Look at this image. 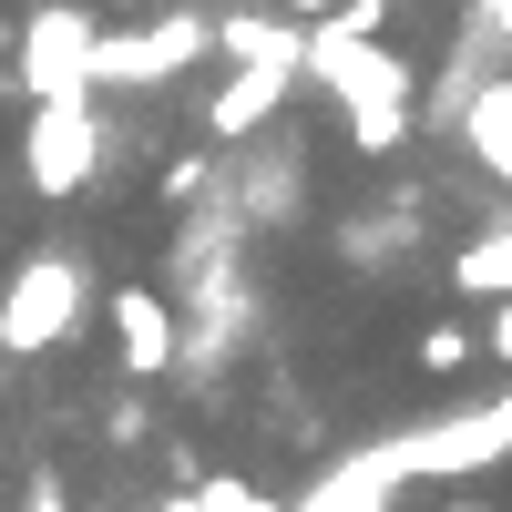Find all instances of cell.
I'll use <instances>...</instances> for the list:
<instances>
[{
  "mask_svg": "<svg viewBox=\"0 0 512 512\" xmlns=\"http://www.w3.org/2000/svg\"><path fill=\"white\" fill-rule=\"evenodd\" d=\"M297 72H318L328 93H338L359 154H400L410 144V103H420L410 52H390V41H338L328 21H308V31H297Z\"/></svg>",
  "mask_w": 512,
  "mask_h": 512,
  "instance_id": "obj_1",
  "label": "cell"
},
{
  "mask_svg": "<svg viewBox=\"0 0 512 512\" xmlns=\"http://www.w3.org/2000/svg\"><path fill=\"white\" fill-rule=\"evenodd\" d=\"M82 318H93V277H82L72 246H31L11 287H0V349L11 359H41V349H72Z\"/></svg>",
  "mask_w": 512,
  "mask_h": 512,
  "instance_id": "obj_2",
  "label": "cell"
},
{
  "mask_svg": "<svg viewBox=\"0 0 512 512\" xmlns=\"http://www.w3.org/2000/svg\"><path fill=\"white\" fill-rule=\"evenodd\" d=\"M93 0H41V11L21 21L11 41V82L31 103H93V82H82V62H93Z\"/></svg>",
  "mask_w": 512,
  "mask_h": 512,
  "instance_id": "obj_3",
  "label": "cell"
},
{
  "mask_svg": "<svg viewBox=\"0 0 512 512\" xmlns=\"http://www.w3.org/2000/svg\"><path fill=\"white\" fill-rule=\"evenodd\" d=\"M216 52V21L195 11H164L154 31H93V62H82V82L93 93H154V82H175L185 62Z\"/></svg>",
  "mask_w": 512,
  "mask_h": 512,
  "instance_id": "obj_4",
  "label": "cell"
},
{
  "mask_svg": "<svg viewBox=\"0 0 512 512\" xmlns=\"http://www.w3.org/2000/svg\"><path fill=\"white\" fill-rule=\"evenodd\" d=\"M492 461H512V379L482 410H441L420 431H400V472L410 482H461V472H492Z\"/></svg>",
  "mask_w": 512,
  "mask_h": 512,
  "instance_id": "obj_5",
  "label": "cell"
},
{
  "mask_svg": "<svg viewBox=\"0 0 512 512\" xmlns=\"http://www.w3.org/2000/svg\"><path fill=\"white\" fill-rule=\"evenodd\" d=\"M21 175H31V195H82L103 175V123H93V103H31V123H21Z\"/></svg>",
  "mask_w": 512,
  "mask_h": 512,
  "instance_id": "obj_6",
  "label": "cell"
},
{
  "mask_svg": "<svg viewBox=\"0 0 512 512\" xmlns=\"http://www.w3.org/2000/svg\"><path fill=\"white\" fill-rule=\"evenodd\" d=\"M410 492V472H400V441H359V451H338L328 472L297 492L287 512H390Z\"/></svg>",
  "mask_w": 512,
  "mask_h": 512,
  "instance_id": "obj_7",
  "label": "cell"
},
{
  "mask_svg": "<svg viewBox=\"0 0 512 512\" xmlns=\"http://www.w3.org/2000/svg\"><path fill=\"white\" fill-rule=\"evenodd\" d=\"M103 328H113V359L134 369V379H164L175 349H185V328H175V308H164L154 287H113L103 297Z\"/></svg>",
  "mask_w": 512,
  "mask_h": 512,
  "instance_id": "obj_8",
  "label": "cell"
},
{
  "mask_svg": "<svg viewBox=\"0 0 512 512\" xmlns=\"http://www.w3.org/2000/svg\"><path fill=\"white\" fill-rule=\"evenodd\" d=\"M287 82H297V72H226L216 93H205V134H216V144L267 134V123L287 113Z\"/></svg>",
  "mask_w": 512,
  "mask_h": 512,
  "instance_id": "obj_9",
  "label": "cell"
},
{
  "mask_svg": "<svg viewBox=\"0 0 512 512\" xmlns=\"http://www.w3.org/2000/svg\"><path fill=\"white\" fill-rule=\"evenodd\" d=\"M461 154H472L482 175L512 185V72H492V82L461 93Z\"/></svg>",
  "mask_w": 512,
  "mask_h": 512,
  "instance_id": "obj_10",
  "label": "cell"
},
{
  "mask_svg": "<svg viewBox=\"0 0 512 512\" xmlns=\"http://www.w3.org/2000/svg\"><path fill=\"white\" fill-rule=\"evenodd\" d=\"M216 52H226L236 72H297V21L236 11V21H216Z\"/></svg>",
  "mask_w": 512,
  "mask_h": 512,
  "instance_id": "obj_11",
  "label": "cell"
},
{
  "mask_svg": "<svg viewBox=\"0 0 512 512\" xmlns=\"http://www.w3.org/2000/svg\"><path fill=\"white\" fill-rule=\"evenodd\" d=\"M472 349H482V328H461V318H431V328H420V369H431V379H451V369H472Z\"/></svg>",
  "mask_w": 512,
  "mask_h": 512,
  "instance_id": "obj_12",
  "label": "cell"
},
{
  "mask_svg": "<svg viewBox=\"0 0 512 512\" xmlns=\"http://www.w3.org/2000/svg\"><path fill=\"white\" fill-rule=\"evenodd\" d=\"M195 512H287V502H277V492H256V482H236V472H226V482H195Z\"/></svg>",
  "mask_w": 512,
  "mask_h": 512,
  "instance_id": "obj_13",
  "label": "cell"
},
{
  "mask_svg": "<svg viewBox=\"0 0 512 512\" xmlns=\"http://www.w3.org/2000/svg\"><path fill=\"white\" fill-rule=\"evenodd\" d=\"M328 31H338V41H390V0H338Z\"/></svg>",
  "mask_w": 512,
  "mask_h": 512,
  "instance_id": "obj_14",
  "label": "cell"
},
{
  "mask_svg": "<svg viewBox=\"0 0 512 512\" xmlns=\"http://www.w3.org/2000/svg\"><path fill=\"white\" fill-rule=\"evenodd\" d=\"M195 185H205V154H175V164H164V205H185Z\"/></svg>",
  "mask_w": 512,
  "mask_h": 512,
  "instance_id": "obj_15",
  "label": "cell"
},
{
  "mask_svg": "<svg viewBox=\"0 0 512 512\" xmlns=\"http://www.w3.org/2000/svg\"><path fill=\"white\" fill-rule=\"evenodd\" d=\"M482 349H492V359H512V297H492V328H482Z\"/></svg>",
  "mask_w": 512,
  "mask_h": 512,
  "instance_id": "obj_16",
  "label": "cell"
},
{
  "mask_svg": "<svg viewBox=\"0 0 512 512\" xmlns=\"http://www.w3.org/2000/svg\"><path fill=\"white\" fill-rule=\"evenodd\" d=\"M338 11V0H277V21H297V31H308V21H328Z\"/></svg>",
  "mask_w": 512,
  "mask_h": 512,
  "instance_id": "obj_17",
  "label": "cell"
},
{
  "mask_svg": "<svg viewBox=\"0 0 512 512\" xmlns=\"http://www.w3.org/2000/svg\"><path fill=\"white\" fill-rule=\"evenodd\" d=\"M441 512H492V502H441Z\"/></svg>",
  "mask_w": 512,
  "mask_h": 512,
  "instance_id": "obj_18",
  "label": "cell"
},
{
  "mask_svg": "<svg viewBox=\"0 0 512 512\" xmlns=\"http://www.w3.org/2000/svg\"><path fill=\"white\" fill-rule=\"evenodd\" d=\"M123 11H164V0H123Z\"/></svg>",
  "mask_w": 512,
  "mask_h": 512,
  "instance_id": "obj_19",
  "label": "cell"
},
{
  "mask_svg": "<svg viewBox=\"0 0 512 512\" xmlns=\"http://www.w3.org/2000/svg\"><path fill=\"white\" fill-rule=\"evenodd\" d=\"M93 512H103V502H93Z\"/></svg>",
  "mask_w": 512,
  "mask_h": 512,
  "instance_id": "obj_20",
  "label": "cell"
}]
</instances>
